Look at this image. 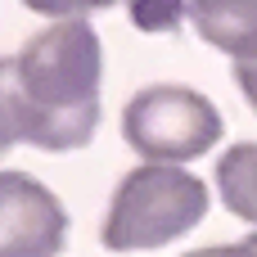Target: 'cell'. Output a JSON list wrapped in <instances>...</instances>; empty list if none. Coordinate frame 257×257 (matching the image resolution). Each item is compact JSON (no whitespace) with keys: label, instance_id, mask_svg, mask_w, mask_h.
<instances>
[{"label":"cell","instance_id":"1","mask_svg":"<svg viewBox=\"0 0 257 257\" xmlns=\"http://www.w3.org/2000/svg\"><path fill=\"white\" fill-rule=\"evenodd\" d=\"M99 77L104 50L81 9H68L41 27L18 54L27 145L45 154H72L90 145L99 126Z\"/></svg>","mask_w":257,"mask_h":257},{"label":"cell","instance_id":"2","mask_svg":"<svg viewBox=\"0 0 257 257\" xmlns=\"http://www.w3.org/2000/svg\"><path fill=\"white\" fill-rule=\"evenodd\" d=\"M208 217V185L185 167H136L117 181L104 212V248L108 253H145L190 235Z\"/></svg>","mask_w":257,"mask_h":257},{"label":"cell","instance_id":"3","mask_svg":"<svg viewBox=\"0 0 257 257\" xmlns=\"http://www.w3.org/2000/svg\"><path fill=\"white\" fill-rule=\"evenodd\" d=\"M226 122L208 95L194 86L158 81L126 99L122 108V140L154 167H176L190 158H203L221 140Z\"/></svg>","mask_w":257,"mask_h":257},{"label":"cell","instance_id":"4","mask_svg":"<svg viewBox=\"0 0 257 257\" xmlns=\"http://www.w3.org/2000/svg\"><path fill=\"white\" fill-rule=\"evenodd\" d=\"M68 208L32 172H0V257H59Z\"/></svg>","mask_w":257,"mask_h":257},{"label":"cell","instance_id":"5","mask_svg":"<svg viewBox=\"0 0 257 257\" xmlns=\"http://www.w3.org/2000/svg\"><path fill=\"white\" fill-rule=\"evenodd\" d=\"M185 18L199 27V36L217 50H226L235 63L257 54V0L235 5H190Z\"/></svg>","mask_w":257,"mask_h":257},{"label":"cell","instance_id":"6","mask_svg":"<svg viewBox=\"0 0 257 257\" xmlns=\"http://www.w3.org/2000/svg\"><path fill=\"white\" fill-rule=\"evenodd\" d=\"M217 190H221V203L253 221L257 226V140L248 145H230L217 163Z\"/></svg>","mask_w":257,"mask_h":257},{"label":"cell","instance_id":"7","mask_svg":"<svg viewBox=\"0 0 257 257\" xmlns=\"http://www.w3.org/2000/svg\"><path fill=\"white\" fill-rule=\"evenodd\" d=\"M27 145V108H23V81H18V54H0V154L14 145Z\"/></svg>","mask_w":257,"mask_h":257},{"label":"cell","instance_id":"8","mask_svg":"<svg viewBox=\"0 0 257 257\" xmlns=\"http://www.w3.org/2000/svg\"><path fill=\"white\" fill-rule=\"evenodd\" d=\"M235 77H239V90H244V99L253 104V113H257V54H253V59H239V63H235Z\"/></svg>","mask_w":257,"mask_h":257},{"label":"cell","instance_id":"9","mask_svg":"<svg viewBox=\"0 0 257 257\" xmlns=\"http://www.w3.org/2000/svg\"><path fill=\"white\" fill-rule=\"evenodd\" d=\"M185 257H257V248L244 239V244H212V248H199V253H185Z\"/></svg>","mask_w":257,"mask_h":257},{"label":"cell","instance_id":"10","mask_svg":"<svg viewBox=\"0 0 257 257\" xmlns=\"http://www.w3.org/2000/svg\"><path fill=\"white\" fill-rule=\"evenodd\" d=\"M248 244H253V248H257V235H248Z\"/></svg>","mask_w":257,"mask_h":257}]
</instances>
